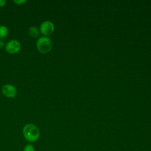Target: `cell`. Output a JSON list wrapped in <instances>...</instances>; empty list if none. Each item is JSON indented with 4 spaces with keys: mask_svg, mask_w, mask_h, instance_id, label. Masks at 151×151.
<instances>
[{
    "mask_svg": "<svg viewBox=\"0 0 151 151\" xmlns=\"http://www.w3.org/2000/svg\"><path fill=\"white\" fill-rule=\"evenodd\" d=\"M8 33V29L4 25L0 26V38L5 37Z\"/></svg>",
    "mask_w": 151,
    "mask_h": 151,
    "instance_id": "52a82bcc",
    "label": "cell"
},
{
    "mask_svg": "<svg viewBox=\"0 0 151 151\" xmlns=\"http://www.w3.org/2000/svg\"><path fill=\"white\" fill-rule=\"evenodd\" d=\"M21 48L19 42L15 40H12L7 42L5 45L6 51L10 54H15L18 52Z\"/></svg>",
    "mask_w": 151,
    "mask_h": 151,
    "instance_id": "3957f363",
    "label": "cell"
},
{
    "mask_svg": "<svg viewBox=\"0 0 151 151\" xmlns=\"http://www.w3.org/2000/svg\"><path fill=\"white\" fill-rule=\"evenodd\" d=\"M22 133L25 139L29 142H35L40 136L39 129L32 124H26L23 128Z\"/></svg>",
    "mask_w": 151,
    "mask_h": 151,
    "instance_id": "6da1fadb",
    "label": "cell"
},
{
    "mask_svg": "<svg viewBox=\"0 0 151 151\" xmlns=\"http://www.w3.org/2000/svg\"><path fill=\"white\" fill-rule=\"evenodd\" d=\"M24 151H34V147L32 145H27L24 149Z\"/></svg>",
    "mask_w": 151,
    "mask_h": 151,
    "instance_id": "ba28073f",
    "label": "cell"
},
{
    "mask_svg": "<svg viewBox=\"0 0 151 151\" xmlns=\"http://www.w3.org/2000/svg\"><path fill=\"white\" fill-rule=\"evenodd\" d=\"M52 46V41L47 37H41L37 41V47L41 53H47L49 52Z\"/></svg>",
    "mask_w": 151,
    "mask_h": 151,
    "instance_id": "7a4b0ae2",
    "label": "cell"
},
{
    "mask_svg": "<svg viewBox=\"0 0 151 151\" xmlns=\"http://www.w3.org/2000/svg\"><path fill=\"white\" fill-rule=\"evenodd\" d=\"M13 2L17 5H22L23 4H25L27 2V1L26 0H14Z\"/></svg>",
    "mask_w": 151,
    "mask_h": 151,
    "instance_id": "9c48e42d",
    "label": "cell"
},
{
    "mask_svg": "<svg viewBox=\"0 0 151 151\" xmlns=\"http://www.w3.org/2000/svg\"><path fill=\"white\" fill-rule=\"evenodd\" d=\"M54 26L52 22L50 21H44L40 25V31L44 35H49L52 33Z\"/></svg>",
    "mask_w": 151,
    "mask_h": 151,
    "instance_id": "277c9868",
    "label": "cell"
},
{
    "mask_svg": "<svg viewBox=\"0 0 151 151\" xmlns=\"http://www.w3.org/2000/svg\"><path fill=\"white\" fill-rule=\"evenodd\" d=\"M2 92L4 96L11 98L14 97L17 94L15 87L9 84H6L2 86Z\"/></svg>",
    "mask_w": 151,
    "mask_h": 151,
    "instance_id": "5b68a950",
    "label": "cell"
},
{
    "mask_svg": "<svg viewBox=\"0 0 151 151\" xmlns=\"http://www.w3.org/2000/svg\"><path fill=\"white\" fill-rule=\"evenodd\" d=\"M4 45V41L1 38H0V48H2Z\"/></svg>",
    "mask_w": 151,
    "mask_h": 151,
    "instance_id": "8fae6325",
    "label": "cell"
},
{
    "mask_svg": "<svg viewBox=\"0 0 151 151\" xmlns=\"http://www.w3.org/2000/svg\"><path fill=\"white\" fill-rule=\"evenodd\" d=\"M6 1L5 0H0V6H4L6 5Z\"/></svg>",
    "mask_w": 151,
    "mask_h": 151,
    "instance_id": "30bf717a",
    "label": "cell"
},
{
    "mask_svg": "<svg viewBox=\"0 0 151 151\" xmlns=\"http://www.w3.org/2000/svg\"><path fill=\"white\" fill-rule=\"evenodd\" d=\"M28 32L30 36L33 38H37L39 35V31L37 28L34 26H32L29 28Z\"/></svg>",
    "mask_w": 151,
    "mask_h": 151,
    "instance_id": "8992f818",
    "label": "cell"
}]
</instances>
